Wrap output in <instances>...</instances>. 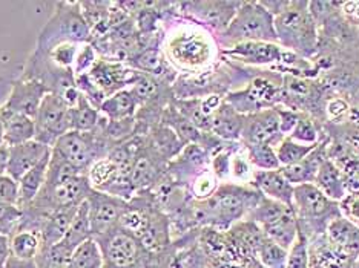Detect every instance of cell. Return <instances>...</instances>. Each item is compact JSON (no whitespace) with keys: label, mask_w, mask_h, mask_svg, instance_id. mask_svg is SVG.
<instances>
[{"label":"cell","mask_w":359,"mask_h":268,"mask_svg":"<svg viewBox=\"0 0 359 268\" xmlns=\"http://www.w3.org/2000/svg\"><path fill=\"white\" fill-rule=\"evenodd\" d=\"M165 55L183 72H203L215 60L217 45L208 28L198 23H180L166 37Z\"/></svg>","instance_id":"1"},{"label":"cell","mask_w":359,"mask_h":268,"mask_svg":"<svg viewBox=\"0 0 359 268\" xmlns=\"http://www.w3.org/2000/svg\"><path fill=\"white\" fill-rule=\"evenodd\" d=\"M259 199L257 193L249 192L240 185L224 184L206 201H198L194 210V218L203 224L227 229L243 218L248 210H254Z\"/></svg>","instance_id":"2"},{"label":"cell","mask_w":359,"mask_h":268,"mask_svg":"<svg viewBox=\"0 0 359 268\" xmlns=\"http://www.w3.org/2000/svg\"><path fill=\"white\" fill-rule=\"evenodd\" d=\"M114 146L100 127L93 132L69 131L53 146L51 157L68 164L79 175H86L97 160L109 155Z\"/></svg>","instance_id":"3"},{"label":"cell","mask_w":359,"mask_h":268,"mask_svg":"<svg viewBox=\"0 0 359 268\" xmlns=\"http://www.w3.org/2000/svg\"><path fill=\"white\" fill-rule=\"evenodd\" d=\"M91 28L81 11L80 2H57L54 13L37 38V50L48 51L60 43H91Z\"/></svg>","instance_id":"4"},{"label":"cell","mask_w":359,"mask_h":268,"mask_svg":"<svg viewBox=\"0 0 359 268\" xmlns=\"http://www.w3.org/2000/svg\"><path fill=\"white\" fill-rule=\"evenodd\" d=\"M20 78L37 81V83L45 86L48 94L60 97L69 108L76 106L81 95L72 71L59 68L48 59V55L43 51L37 50V48L28 57Z\"/></svg>","instance_id":"5"},{"label":"cell","mask_w":359,"mask_h":268,"mask_svg":"<svg viewBox=\"0 0 359 268\" xmlns=\"http://www.w3.org/2000/svg\"><path fill=\"white\" fill-rule=\"evenodd\" d=\"M226 42H269L276 38L273 15L263 3H241L229 27L223 32Z\"/></svg>","instance_id":"6"},{"label":"cell","mask_w":359,"mask_h":268,"mask_svg":"<svg viewBox=\"0 0 359 268\" xmlns=\"http://www.w3.org/2000/svg\"><path fill=\"white\" fill-rule=\"evenodd\" d=\"M292 209L297 219L310 225V229L323 232L334 218L341 216L338 202L329 199L313 183L295 185Z\"/></svg>","instance_id":"7"},{"label":"cell","mask_w":359,"mask_h":268,"mask_svg":"<svg viewBox=\"0 0 359 268\" xmlns=\"http://www.w3.org/2000/svg\"><path fill=\"white\" fill-rule=\"evenodd\" d=\"M276 37L292 50L310 51L315 46V27L307 10L285 8L273 17Z\"/></svg>","instance_id":"8"},{"label":"cell","mask_w":359,"mask_h":268,"mask_svg":"<svg viewBox=\"0 0 359 268\" xmlns=\"http://www.w3.org/2000/svg\"><path fill=\"white\" fill-rule=\"evenodd\" d=\"M34 140L45 146H53L71 131V108L60 97L48 94L34 117Z\"/></svg>","instance_id":"9"},{"label":"cell","mask_w":359,"mask_h":268,"mask_svg":"<svg viewBox=\"0 0 359 268\" xmlns=\"http://www.w3.org/2000/svg\"><path fill=\"white\" fill-rule=\"evenodd\" d=\"M94 241L102 250L103 268H135L146 255L140 242L120 227Z\"/></svg>","instance_id":"10"},{"label":"cell","mask_w":359,"mask_h":268,"mask_svg":"<svg viewBox=\"0 0 359 268\" xmlns=\"http://www.w3.org/2000/svg\"><path fill=\"white\" fill-rule=\"evenodd\" d=\"M86 201L93 239L102 238L106 233L117 229L120 218L128 207V201L95 190L91 192Z\"/></svg>","instance_id":"11"},{"label":"cell","mask_w":359,"mask_h":268,"mask_svg":"<svg viewBox=\"0 0 359 268\" xmlns=\"http://www.w3.org/2000/svg\"><path fill=\"white\" fill-rule=\"evenodd\" d=\"M137 76V69L128 68L126 64L108 57H102L97 60L94 68L89 72V77L97 85V87L104 94L106 99L121 89L129 87Z\"/></svg>","instance_id":"12"},{"label":"cell","mask_w":359,"mask_h":268,"mask_svg":"<svg viewBox=\"0 0 359 268\" xmlns=\"http://www.w3.org/2000/svg\"><path fill=\"white\" fill-rule=\"evenodd\" d=\"M46 95L48 91L45 86L37 83V81L19 77L13 81L10 95H8L6 101L2 104V108L34 120L40 104H42Z\"/></svg>","instance_id":"13"},{"label":"cell","mask_w":359,"mask_h":268,"mask_svg":"<svg viewBox=\"0 0 359 268\" xmlns=\"http://www.w3.org/2000/svg\"><path fill=\"white\" fill-rule=\"evenodd\" d=\"M240 5L231 2H191L183 6L187 8V14L191 15L192 22L205 28L209 27L224 32Z\"/></svg>","instance_id":"14"},{"label":"cell","mask_w":359,"mask_h":268,"mask_svg":"<svg viewBox=\"0 0 359 268\" xmlns=\"http://www.w3.org/2000/svg\"><path fill=\"white\" fill-rule=\"evenodd\" d=\"M10 157H8L6 175L19 183L20 178L25 175L32 167H36L40 161L45 160L51 153L50 146H45L36 140L23 143L19 146L8 148Z\"/></svg>","instance_id":"15"},{"label":"cell","mask_w":359,"mask_h":268,"mask_svg":"<svg viewBox=\"0 0 359 268\" xmlns=\"http://www.w3.org/2000/svg\"><path fill=\"white\" fill-rule=\"evenodd\" d=\"M243 135L246 138L248 146L250 144H269L272 146L276 138L281 135L280 115L273 109L255 112L249 118H244Z\"/></svg>","instance_id":"16"},{"label":"cell","mask_w":359,"mask_h":268,"mask_svg":"<svg viewBox=\"0 0 359 268\" xmlns=\"http://www.w3.org/2000/svg\"><path fill=\"white\" fill-rule=\"evenodd\" d=\"M252 181L257 184L261 193L269 199L278 201L281 204L292 207L293 190L295 188L285 180L281 170H255Z\"/></svg>","instance_id":"17"},{"label":"cell","mask_w":359,"mask_h":268,"mask_svg":"<svg viewBox=\"0 0 359 268\" xmlns=\"http://www.w3.org/2000/svg\"><path fill=\"white\" fill-rule=\"evenodd\" d=\"M325 237L329 244L346 255L358 259L359 256V227L348 221L344 216L334 218L325 229Z\"/></svg>","instance_id":"18"},{"label":"cell","mask_w":359,"mask_h":268,"mask_svg":"<svg viewBox=\"0 0 359 268\" xmlns=\"http://www.w3.org/2000/svg\"><path fill=\"white\" fill-rule=\"evenodd\" d=\"M224 55H229L232 59L248 62V63H273L283 59V51L280 46L269 42H240L231 46V50H226Z\"/></svg>","instance_id":"19"},{"label":"cell","mask_w":359,"mask_h":268,"mask_svg":"<svg viewBox=\"0 0 359 268\" xmlns=\"http://www.w3.org/2000/svg\"><path fill=\"white\" fill-rule=\"evenodd\" d=\"M259 229L263 230L264 237L267 239H271L275 244L281 246L283 248L289 250L292 247V244L298 238L299 224L295 216V212H293V209L289 207L280 216L272 219V221L259 225Z\"/></svg>","instance_id":"20"},{"label":"cell","mask_w":359,"mask_h":268,"mask_svg":"<svg viewBox=\"0 0 359 268\" xmlns=\"http://www.w3.org/2000/svg\"><path fill=\"white\" fill-rule=\"evenodd\" d=\"M79 207L57 210V212L48 215L45 218L42 227H40V237H42L43 247L55 246L57 242H60L65 237H67L69 227L72 221H74Z\"/></svg>","instance_id":"21"},{"label":"cell","mask_w":359,"mask_h":268,"mask_svg":"<svg viewBox=\"0 0 359 268\" xmlns=\"http://www.w3.org/2000/svg\"><path fill=\"white\" fill-rule=\"evenodd\" d=\"M0 109H2V113H4L5 144L8 148H13V146H19V144L34 140V135H36L34 120L25 115H20V113L6 111L2 106H0Z\"/></svg>","instance_id":"22"},{"label":"cell","mask_w":359,"mask_h":268,"mask_svg":"<svg viewBox=\"0 0 359 268\" xmlns=\"http://www.w3.org/2000/svg\"><path fill=\"white\" fill-rule=\"evenodd\" d=\"M243 127L244 117L223 101L222 106L212 117L210 134L223 138V140H236L243 135Z\"/></svg>","instance_id":"23"},{"label":"cell","mask_w":359,"mask_h":268,"mask_svg":"<svg viewBox=\"0 0 359 268\" xmlns=\"http://www.w3.org/2000/svg\"><path fill=\"white\" fill-rule=\"evenodd\" d=\"M138 106H140V103H138L134 94L130 92L129 87H125L121 89V91L109 95L108 99L102 103L100 112L108 120L120 121L135 118Z\"/></svg>","instance_id":"24"},{"label":"cell","mask_w":359,"mask_h":268,"mask_svg":"<svg viewBox=\"0 0 359 268\" xmlns=\"http://www.w3.org/2000/svg\"><path fill=\"white\" fill-rule=\"evenodd\" d=\"M313 184L325 195V197L334 202H339L347 195L341 172L329 158H325L321 162Z\"/></svg>","instance_id":"25"},{"label":"cell","mask_w":359,"mask_h":268,"mask_svg":"<svg viewBox=\"0 0 359 268\" xmlns=\"http://www.w3.org/2000/svg\"><path fill=\"white\" fill-rule=\"evenodd\" d=\"M50 158H51V153L19 180V204L18 206L20 209L31 204V202L37 198L40 190L43 189L46 175H48V166H50Z\"/></svg>","instance_id":"26"},{"label":"cell","mask_w":359,"mask_h":268,"mask_svg":"<svg viewBox=\"0 0 359 268\" xmlns=\"http://www.w3.org/2000/svg\"><path fill=\"white\" fill-rule=\"evenodd\" d=\"M325 158L320 153V149H315L310 155H307L303 161L297 162V164L281 167V174L284 175L285 180H287L293 188L301 184H310L315 181L318 169H320L321 162Z\"/></svg>","instance_id":"27"},{"label":"cell","mask_w":359,"mask_h":268,"mask_svg":"<svg viewBox=\"0 0 359 268\" xmlns=\"http://www.w3.org/2000/svg\"><path fill=\"white\" fill-rule=\"evenodd\" d=\"M11 256L20 259V261H36L40 251H42L43 242L37 230L19 229L10 237Z\"/></svg>","instance_id":"28"},{"label":"cell","mask_w":359,"mask_h":268,"mask_svg":"<svg viewBox=\"0 0 359 268\" xmlns=\"http://www.w3.org/2000/svg\"><path fill=\"white\" fill-rule=\"evenodd\" d=\"M102 117L100 109L80 95L76 106L71 108V131L93 132L99 127Z\"/></svg>","instance_id":"29"},{"label":"cell","mask_w":359,"mask_h":268,"mask_svg":"<svg viewBox=\"0 0 359 268\" xmlns=\"http://www.w3.org/2000/svg\"><path fill=\"white\" fill-rule=\"evenodd\" d=\"M88 239H93V233H91V224H89L88 201H83L77 210L76 218L69 227L67 237L62 239V242L69 248L76 250L80 244H83Z\"/></svg>","instance_id":"30"},{"label":"cell","mask_w":359,"mask_h":268,"mask_svg":"<svg viewBox=\"0 0 359 268\" xmlns=\"http://www.w3.org/2000/svg\"><path fill=\"white\" fill-rule=\"evenodd\" d=\"M316 148H318L316 144H301V143L293 141L292 138L287 136L285 140L278 143V146L275 148V153H276V158L280 161V166L285 167V166H292V164H297L299 161H303Z\"/></svg>","instance_id":"31"},{"label":"cell","mask_w":359,"mask_h":268,"mask_svg":"<svg viewBox=\"0 0 359 268\" xmlns=\"http://www.w3.org/2000/svg\"><path fill=\"white\" fill-rule=\"evenodd\" d=\"M102 250L94 239H88L74 250L68 268H103Z\"/></svg>","instance_id":"32"},{"label":"cell","mask_w":359,"mask_h":268,"mask_svg":"<svg viewBox=\"0 0 359 268\" xmlns=\"http://www.w3.org/2000/svg\"><path fill=\"white\" fill-rule=\"evenodd\" d=\"M257 256L266 268H287L289 250L283 248L267 238H264L263 244H261Z\"/></svg>","instance_id":"33"},{"label":"cell","mask_w":359,"mask_h":268,"mask_svg":"<svg viewBox=\"0 0 359 268\" xmlns=\"http://www.w3.org/2000/svg\"><path fill=\"white\" fill-rule=\"evenodd\" d=\"M249 161L259 170H278L280 161L276 158L275 149L269 144H250L248 146Z\"/></svg>","instance_id":"34"},{"label":"cell","mask_w":359,"mask_h":268,"mask_svg":"<svg viewBox=\"0 0 359 268\" xmlns=\"http://www.w3.org/2000/svg\"><path fill=\"white\" fill-rule=\"evenodd\" d=\"M218 188L219 185H218L217 175L212 172V169H208V170H201V172L195 176V180L192 181V185H191V190L195 199L206 201L218 190Z\"/></svg>","instance_id":"35"},{"label":"cell","mask_w":359,"mask_h":268,"mask_svg":"<svg viewBox=\"0 0 359 268\" xmlns=\"http://www.w3.org/2000/svg\"><path fill=\"white\" fill-rule=\"evenodd\" d=\"M99 59H100V54L97 52L93 43L80 45L77 50L74 64H72V74H74V77L89 74Z\"/></svg>","instance_id":"36"},{"label":"cell","mask_w":359,"mask_h":268,"mask_svg":"<svg viewBox=\"0 0 359 268\" xmlns=\"http://www.w3.org/2000/svg\"><path fill=\"white\" fill-rule=\"evenodd\" d=\"M79 46L80 45H74V43H60L43 52L48 55V59H50L54 64H57L59 68L72 71V64H74Z\"/></svg>","instance_id":"37"},{"label":"cell","mask_w":359,"mask_h":268,"mask_svg":"<svg viewBox=\"0 0 359 268\" xmlns=\"http://www.w3.org/2000/svg\"><path fill=\"white\" fill-rule=\"evenodd\" d=\"M310 261V248L304 232L299 229L297 241L292 244L287 256V268H307Z\"/></svg>","instance_id":"38"},{"label":"cell","mask_w":359,"mask_h":268,"mask_svg":"<svg viewBox=\"0 0 359 268\" xmlns=\"http://www.w3.org/2000/svg\"><path fill=\"white\" fill-rule=\"evenodd\" d=\"M22 223V209L0 201V233L11 237Z\"/></svg>","instance_id":"39"},{"label":"cell","mask_w":359,"mask_h":268,"mask_svg":"<svg viewBox=\"0 0 359 268\" xmlns=\"http://www.w3.org/2000/svg\"><path fill=\"white\" fill-rule=\"evenodd\" d=\"M161 64L163 60L157 50H146L135 57V66L140 69V72H144V74H158L157 71L161 68Z\"/></svg>","instance_id":"40"},{"label":"cell","mask_w":359,"mask_h":268,"mask_svg":"<svg viewBox=\"0 0 359 268\" xmlns=\"http://www.w3.org/2000/svg\"><path fill=\"white\" fill-rule=\"evenodd\" d=\"M293 141L301 143V144H316L318 134L312 121L309 120H299L295 129H293L292 134L289 135Z\"/></svg>","instance_id":"41"},{"label":"cell","mask_w":359,"mask_h":268,"mask_svg":"<svg viewBox=\"0 0 359 268\" xmlns=\"http://www.w3.org/2000/svg\"><path fill=\"white\" fill-rule=\"evenodd\" d=\"M338 206L341 215L359 227V193H347Z\"/></svg>","instance_id":"42"},{"label":"cell","mask_w":359,"mask_h":268,"mask_svg":"<svg viewBox=\"0 0 359 268\" xmlns=\"http://www.w3.org/2000/svg\"><path fill=\"white\" fill-rule=\"evenodd\" d=\"M0 201L8 204H19V183L10 175L0 176Z\"/></svg>","instance_id":"43"},{"label":"cell","mask_w":359,"mask_h":268,"mask_svg":"<svg viewBox=\"0 0 359 268\" xmlns=\"http://www.w3.org/2000/svg\"><path fill=\"white\" fill-rule=\"evenodd\" d=\"M231 175L236 181H248L254 178V170H252L250 161H248L241 155H235L231 158Z\"/></svg>","instance_id":"44"},{"label":"cell","mask_w":359,"mask_h":268,"mask_svg":"<svg viewBox=\"0 0 359 268\" xmlns=\"http://www.w3.org/2000/svg\"><path fill=\"white\" fill-rule=\"evenodd\" d=\"M348 112H350L348 103L341 99L332 100L327 104V115L330 120H344L348 117Z\"/></svg>","instance_id":"45"},{"label":"cell","mask_w":359,"mask_h":268,"mask_svg":"<svg viewBox=\"0 0 359 268\" xmlns=\"http://www.w3.org/2000/svg\"><path fill=\"white\" fill-rule=\"evenodd\" d=\"M11 258V247H10V237L0 233V268H6L8 261Z\"/></svg>","instance_id":"46"},{"label":"cell","mask_w":359,"mask_h":268,"mask_svg":"<svg viewBox=\"0 0 359 268\" xmlns=\"http://www.w3.org/2000/svg\"><path fill=\"white\" fill-rule=\"evenodd\" d=\"M341 11L344 13L347 17L359 22V0H353V2H344L339 3Z\"/></svg>","instance_id":"47"},{"label":"cell","mask_w":359,"mask_h":268,"mask_svg":"<svg viewBox=\"0 0 359 268\" xmlns=\"http://www.w3.org/2000/svg\"><path fill=\"white\" fill-rule=\"evenodd\" d=\"M287 87L297 95H307L309 94V86L304 83V81H301L298 78H289Z\"/></svg>","instance_id":"48"},{"label":"cell","mask_w":359,"mask_h":268,"mask_svg":"<svg viewBox=\"0 0 359 268\" xmlns=\"http://www.w3.org/2000/svg\"><path fill=\"white\" fill-rule=\"evenodd\" d=\"M6 268H37L36 261H20V259L11 256L6 264Z\"/></svg>","instance_id":"49"},{"label":"cell","mask_w":359,"mask_h":268,"mask_svg":"<svg viewBox=\"0 0 359 268\" xmlns=\"http://www.w3.org/2000/svg\"><path fill=\"white\" fill-rule=\"evenodd\" d=\"M8 157H10V152H8V146H4V148L0 149V176L6 175Z\"/></svg>","instance_id":"50"},{"label":"cell","mask_w":359,"mask_h":268,"mask_svg":"<svg viewBox=\"0 0 359 268\" xmlns=\"http://www.w3.org/2000/svg\"><path fill=\"white\" fill-rule=\"evenodd\" d=\"M5 144V126H4V113L2 109H0V149L4 148Z\"/></svg>","instance_id":"51"},{"label":"cell","mask_w":359,"mask_h":268,"mask_svg":"<svg viewBox=\"0 0 359 268\" xmlns=\"http://www.w3.org/2000/svg\"><path fill=\"white\" fill-rule=\"evenodd\" d=\"M307 268H324L321 264H318L316 261H315V259L312 258V256H310V261H309V267Z\"/></svg>","instance_id":"52"},{"label":"cell","mask_w":359,"mask_h":268,"mask_svg":"<svg viewBox=\"0 0 359 268\" xmlns=\"http://www.w3.org/2000/svg\"><path fill=\"white\" fill-rule=\"evenodd\" d=\"M151 268H172V267H169L168 264H154V265H151Z\"/></svg>","instance_id":"53"},{"label":"cell","mask_w":359,"mask_h":268,"mask_svg":"<svg viewBox=\"0 0 359 268\" xmlns=\"http://www.w3.org/2000/svg\"><path fill=\"white\" fill-rule=\"evenodd\" d=\"M353 268H359V256H358V259H356V262H355V267Z\"/></svg>","instance_id":"54"}]
</instances>
